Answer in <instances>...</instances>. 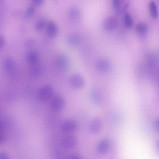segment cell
I'll return each mask as SVG.
<instances>
[{
  "instance_id": "obj_1",
  "label": "cell",
  "mask_w": 159,
  "mask_h": 159,
  "mask_svg": "<svg viewBox=\"0 0 159 159\" xmlns=\"http://www.w3.org/2000/svg\"><path fill=\"white\" fill-rule=\"evenodd\" d=\"M146 63L149 76L152 80H155L157 77V69L158 63L156 55L154 53H149L147 56Z\"/></svg>"
},
{
  "instance_id": "obj_2",
  "label": "cell",
  "mask_w": 159,
  "mask_h": 159,
  "mask_svg": "<svg viewBox=\"0 0 159 159\" xmlns=\"http://www.w3.org/2000/svg\"><path fill=\"white\" fill-rule=\"evenodd\" d=\"M78 140L74 135L67 134L64 136L61 139L60 143L64 148L70 149L75 147L77 145Z\"/></svg>"
},
{
  "instance_id": "obj_3",
  "label": "cell",
  "mask_w": 159,
  "mask_h": 159,
  "mask_svg": "<svg viewBox=\"0 0 159 159\" xmlns=\"http://www.w3.org/2000/svg\"><path fill=\"white\" fill-rule=\"evenodd\" d=\"M53 93V89L52 86L49 85H46L39 90L38 97L41 101H46L52 98Z\"/></svg>"
},
{
  "instance_id": "obj_4",
  "label": "cell",
  "mask_w": 159,
  "mask_h": 159,
  "mask_svg": "<svg viewBox=\"0 0 159 159\" xmlns=\"http://www.w3.org/2000/svg\"><path fill=\"white\" fill-rule=\"evenodd\" d=\"M66 104V100L61 95H56L52 99L50 103L51 109L54 111H58L62 109Z\"/></svg>"
},
{
  "instance_id": "obj_5",
  "label": "cell",
  "mask_w": 159,
  "mask_h": 159,
  "mask_svg": "<svg viewBox=\"0 0 159 159\" xmlns=\"http://www.w3.org/2000/svg\"><path fill=\"white\" fill-rule=\"evenodd\" d=\"M78 127V124L76 121L73 120H68L62 124L61 129L64 133L70 134L76 131Z\"/></svg>"
},
{
  "instance_id": "obj_6",
  "label": "cell",
  "mask_w": 159,
  "mask_h": 159,
  "mask_svg": "<svg viewBox=\"0 0 159 159\" xmlns=\"http://www.w3.org/2000/svg\"><path fill=\"white\" fill-rule=\"evenodd\" d=\"M70 82L73 88L77 89L82 88L85 83L84 80L82 76L77 73L74 74L71 76Z\"/></svg>"
},
{
  "instance_id": "obj_7",
  "label": "cell",
  "mask_w": 159,
  "mask_h": 159,
  "mask_svg": "<svg viewBox=\"0 0 159 159\" xmlns=\"http://www.w3.org/2000/svg\"><path fill=\"white\" fill-rule=\"evenodd\" d=\"M55 62L57 67L62 70H66L69 66L68 58L64 55L61 54L57 56L56 58Z\"/></svg>"
},
{
  "instance_id": "obj_8",
  "label": "cell",
  "mask_w": 159,
  "mask_h": 159,
  "mask_svg": "<svg viewBox=\"0 0 159 159\" xmlns=\"http://www.w3.org/2000/svg\"><path fill=\"white\" fill-rule=\"evenodd\" d=\"M118 25L116 19L112 16L106 18L103 22V27L107 31H110L115 29Z\"/></svg>"
},
{
  "instance_id": "obj_9",
  "label": "cell",
  "mask_w": 159,
  "mask_h": 159,
  "mask_svg": "<svg viewBox=\"0 0 159 159\" xmlns=\"http://www.w3.org/2000/svg\"><path fill=\"white\" fill-rule=\"evenodd\" d=\"M109 143L108 140L106 139H102L98 143L96 147L97 153L100 155L106 154L109 148Z\"/></svg>"
},
{
  "instance_id": "obj_10",
  "label": "cell",
  "mask_w": 159,
  "mask_h": 159,
  "mask_svg": "<svg viewBox=\"0 0 159 159\" xmlns=\"http://www.w3.org/2000/svg\"><path fill=\"white\" fill-rule=\"evenodd\" d=\"M89 96L91 101L95 104L99 105L102 102V96L99 90L96 87L92 88L89 92Z\"/></svg>"
},
{
  "instance_id": "obj_11",
  "label": "cell",
  "mask_w": 159,
  "mask_h": 159,
  "mask_svg": "<svg viewBox=\"0 0 159 159\" xmlns=\"http://www.w3.org/2000/svg\"><path fill=\"white\" fill-rule=\"evenodd\" d=\"M16 63L14 59L11 57H8L4 60L2 67L6 73H10L14 70Z\"/></svg>"
},
{
  "instance_id": "obj_12",
  "label": "cell",
  "mask_w": 159,
  "mask_h": 159,
  "mask_svg": "<svg viewBox=\"0 0 159 159\" xmlns=\"http://www.w3.org/2000/svg\"><path fill=\"white\" fill-rule=\"evenodd\" d=\"M47 33L50 37H55L58 33V27L57 25L53 21H50L47 24L46 28Z\"/></svg>"
},
{
  "instance_id": "obj_13",
  "label": "cell",
  "mask_w": 159,
  "mask_h": 159,
  "mask_svg": "<svg viewBox=\"0 0 159 159\" xmlns=\"http://www.w3.org/2000/svg\"><path fill=\"white\" fill-rule=\"evenodd\" d=\"M101 127V120L98 118H95L92 120L90 123L89 130L92 134H97L100 131Z\"/></svg>"
},
{
  "instance_id": "obj_14",
  "label": "cell",
  "mask_w": 159,
  "mask_h": 159,
  "mask_svg": "<svg viewBox=\"0 0 159 159\" xmlns=\"http://www.w3.org/2000/svg\"><path fill=\"white\" fill-rule=\"evenodd\" d=\"M81 41V38L79 34L73 33L69 34L67 37V42L70 46L74 47L78 45Z\"/></svg>"
},
{
  "instance_id": "obj_15",
  "label": "cell",
  "mask_w": 159,
  "mask_h": 159,
  "mask_svg": "<svg viewBox=\"0 0 159 159\" xmlns=\"http://www.w3.org/2000/svg\"><path fill=\"white\" fill-rule=\"evenodd\" d=\"M97 67L100 71L105 72H107L110 69L111 64L107 60L102 59L99 60L97 62Z\"/></svg>"
},
{
  "instance_id": "obj_16",
  "label": "cell",
  "mask_w": 159,
  "mask_h": 159,
  "mask_svg": "<svg viewBox=\"0 0 159 159\" xmlns=\"http://www.w3.org/2000/svg\"><path fill=\"white\" fill-rule=\"evenodd\" d=\"M39 58L38 52L35 51L29 52L26 56V59L28 62L31 65L37 63Z\"/></svg>"
},
{
  "instance_id": "obj_17",
  "label": "cell",
  "mask_w": 159,
  "mask_h": 159,
  "mask_svg": "<svg viewBox=\"0 0 159 159\" xmlns=\"http://www.w3.org/2000/svg\"><path fill=\"white\" fill-rule=\"evenodd\" d=\"M68 15L69 18L73 20H76L79 19L80 16V9L76 7L70 8L68 12Z\"/></svg>"
},
{
  "instance_id": "obj_18",
  "label": "cell",
  "mask_w": 159,
  "mask_h": 159,
  "mask_svg": "<svg viewBox=\"0 0 159 159\" xmlns=\"http://www.w3.org/2000/svg\"><path fill=\"white\" fill-rule=\"evenodd\" d=\"M42 71L41 66L36 63L31 65L29 70L30 75L34 77L39 76Z\"/></svg>"
},
{
  "instance_id": "obj_19",
  "label": "cell",
  "mask_w": 159,
  "mask_h": 159,
  "mask_svg": "<svg viewBox=\"0 0 159 159\" xmlns=\"http://www.w3.org/2000/svg\"><path fill=\"white\" fill-rule=\"evenodd\" d=\"M148 29V25L146 24L140 22L136 26V31L139 34H144L147 32Z\"/></svg>"
},
{
  "instance_id": "obj_20",
  "label": "cell",
  "mask_w": 159,
  "mask_h": 159,
  "mask_svg": "<svg viewBox=\"0 0 159 159\" xmlns=\"http://www.w3.org/2000/svg\"><path fill=\"white\" fill-rule=\"evenodd\" d=\"M150 14L151 17L154 18H156L158 16L157 7L155 2L153 1L150 2L149 4Z\"/></svg>"
},
{
  "instance_id": "obj_21",
  "label": "cell",
  "mask_w": 159,
  "mask_h": 159,
  "mask_svg": "<svg viewBox=\"0 0 159 159\" xmlns=\"http://www.w3.org/2000/svg\"><path fill=\"white\" fill-rule=\"evenodd\" d=\"M124 22L125 25L127 28L130 29L132 27L133 20L131 16L128 12H126L125 14Z\"/></svg>"
},
{
  "instance_id": "obj_22",
  "label": "cell",
  "mask_w": 159,
  "mask_h": 159,
  "mask_svg": "<svg viewBox=\"0 0 159 159\" xmlns=\"http://www.w3.org/2000/svg\"><path fill=\"white\" fill-rule=\"evenodd\" d=\"M46 25V22L44 20H40L36 23L34 26L35 29L37 31H40L44 28Z\"/></svg>"
},
{
  "instance_id": "obj_23",
  "label": "cell",
  "mask_w": 159,
  "mask_h": 159,
  "mask_svg": "<svg viewBox=\"0 0 159 159\" xmlns=\"http://www.w3.org/2000/svg\"><path fill=\"white\" fill-rule=\"evenodd\" d=\"M35 9L34 7L33 6L29 7L26 10L25 16L26 17L30 18L32 17L35 14Z\"/></svg>"
},
{
  "instance_id": "obj_24",
  "label": "cell",
  "mask_w": 159,
  "mask_h": 159,
  "mask_svg": "<svg viewBox=\"0 0 159 159\" xmlns=\"http://www.w3.org/2000/svg\"><path fill=\"white\" fill-rule=\"evenodd\" d=\"M35 42L36 41L34 39L30 38L27 39L25 41V44L26 47L30 48L34 46L35 43Z\"/></svg>"
},
{
  "instance_id": "obj_25",
  "label": "cell",
  "mask_w": 159,
  "mask_h": 159,
  "mask_svg": "<svg viewBox=\"0 0 159 159\" xmlns=\"http://www.w3.org/2000/svg\"><path fill=\"white\" fill-rule=\"evenodd\" d=\"M120 0H112V5L116 12H119Z\"/></svg>"
},
{
  "instance_id": "obj_26",
  "label": "cell",
  "mask_w": 159,
  "mask_h": 159,
  "mask_svg": "<svg viewBox=\"0 0 159 159\" xmlns=\"http://www.w3.org/2000/svg\"><path fill=\"white\" fill-rule=\"evenodd\" d=\"M45 0H32V2L34 6L38 7L42 5Z\"/></svg>"
},
{
  "instance_id": "obj_27",
  "label": "cell",
  "mask_w": 159,
  "mask_h": 159,
  "mask_svg": "<svg viewBox=\"0 0 159 159\" xmlns=\"http://www.w3.org/2000/svg\"><path fill=\"white\" fill-rule=\"evenodd\" d=\"M82 158V156L80 155L77 153L71 154L68 158L70 159H81Z\"/></svg>"
},
{
  "instance_id": "obj_28",
  "label": "cell",
  "mask_w": 159,
  "mask_h": 159,
  "mask_svg": "<svg viewBox=\"0 0 159 159\" xmlns=\"http://www.w3.org/2000/svg\"><path fill=\"white\" fill-rule=\"evenodd\" d=\"M9 155L4 151H0V159H7L9 158Z\"/></svg>"
},
{
  "instance_id": "obj_29",
  "label": "cell",
  "mask_w": 159,
  "mask_h": 159,
  "mask_svg": "<svg viewBox=\"0 0 159 159\" xmlns=\"http://www.w3.org/2000/svg\"><path fill=\"white\" fill-rule=\"evenodd\" d=\"M6 137L2 131L0 132V145L3 143Z\"/></svg>"
},
{
  "instance_id": "obj_30",
  "label": "cell",
  "mask_w": 159,
  "mask_h": 159,
  "mask_svg": "<svg viewBox=\"0 0 159 159\" xmlns=\"http://www.w3.org/2000/svg\"><path fill=\"white\" fill-rule=\"evenodd\" d=\"M5 39L4 37L0 34V49L2 48L4 45Z\"/></svg>"
},
{
  "instance_id": "obj_31",
  "label": "cell",
  "mask_w": 159,
  "mask_h": 159,
  "mask_svg": "<svg viewBox=\"0 0 159 159\" xmlns=\"http://www.w3.org/2000/svg\"><path fill=\"white\" fill-rule=\"evenodd\" d=\"M3 124L2 121L0 120V132L2 131L3 127Z\"/></svg>"
},
{
  "instance_id": "obj_32",
  "label": "cell",
  "mask_w": 159,
  "mask_h": 159,
  "mask_svg": "<svg viewBox=\"0 0 159 159\" xmlns=\"http://www.w3.org/2000/svg\"><path fill=\"white\" fill-rule=\"evenodd\" d=\"M159 121L158 119H156L155 121V125L156 127L158 130L159 128Z\"/></svg>"
},
{
  "instance_id": "obj_33",
  "label": "cell",
  "mask_w": 159,
  "mask_h": 159,
  "mask_svg": "<svg viewBox=\"0 0 159 159\" xmlns=\"http://www.w3.org/2000/svg\"><path fill=\"white\" fill-rule=\"evenodd\" d=\"M5 1V0H0V5L3 3Z\"/></svg>"
}]
</instances>
